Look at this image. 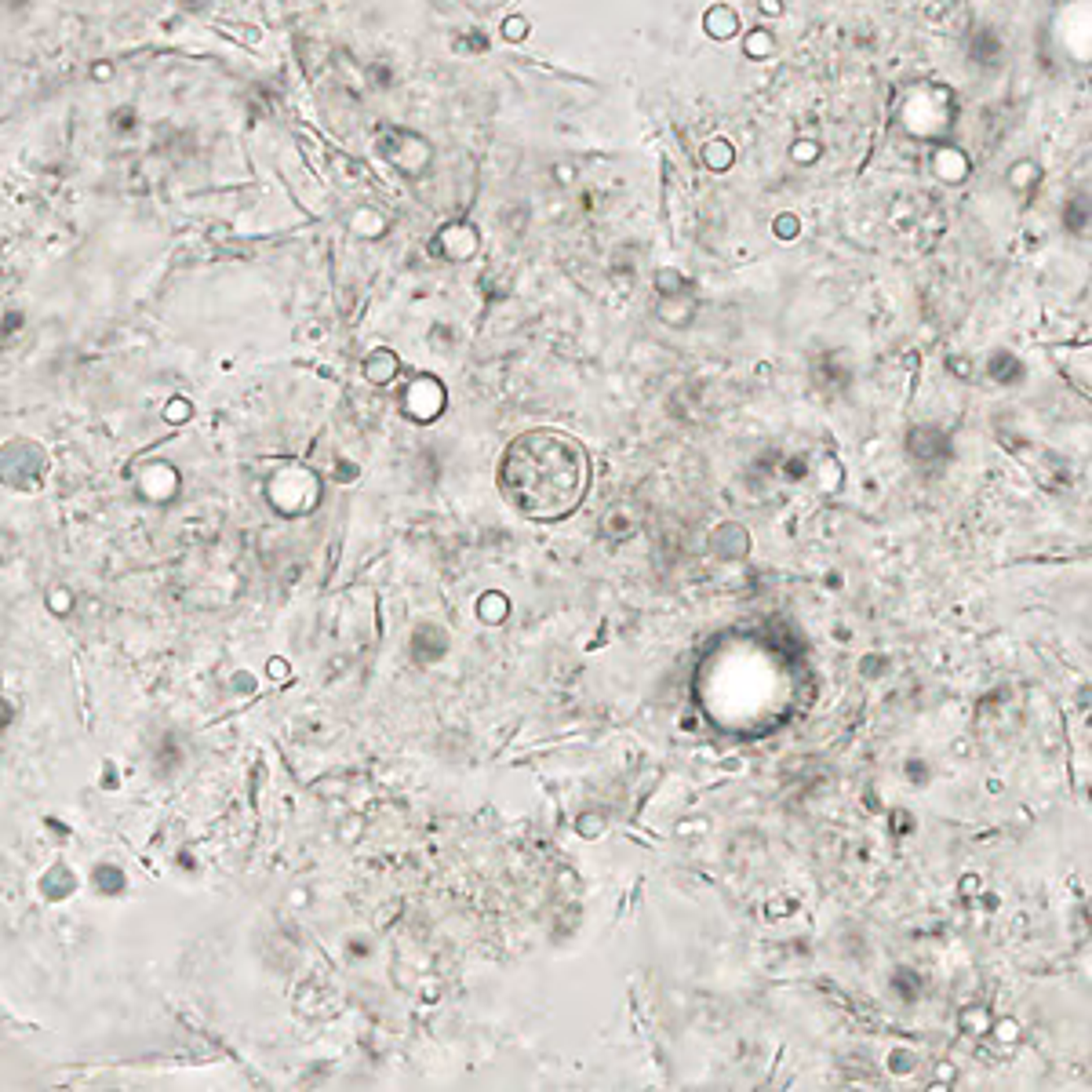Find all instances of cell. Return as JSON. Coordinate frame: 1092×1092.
<instances>
[{"label": "cell", "instance_id": "7a4b0ae2", "mask_svg": "<svg viewBox=\"0 0 1092 1092\" xmlns=\"http://www.w3.org/2000/svg\"><path fill=\"white\" fill-rule=\"evenodd\" d=\"M739 29V22H736V11L732 7H710L707 11V33L710 37H732Z\"/></svg>", "mask_w": 1092, "mask_h": 1092}, {"label": "cell", "instance_id": "3957f363", "mask_svg": "<svg viewBox=\"0 0 1092 1092\" xmlns=\"http://www.w3.org/2000/svg\"><path fill=\"white\" fill-rule=\"evenodd\" d=\"M506 37H525V19H506Z\"/></svg>", "mask_w": 1092, "mask_h": 1092}, {"label": "cell", "instance_id": "6da1fadb", "mask_svg": "<svg viewBox=\"0 0 1092 1092\" xmlns=\"http://www.w3.org/2000/svg\"><path fill=\"white\" fill-rule=\"evenodd\" d=\"M590 488V459L575 437L561 430H528L506 444L499 491L528 521H561L579 510Z\"/></svg>", "mask_w": 1092, "mask_h": 1092}]
</instances>
